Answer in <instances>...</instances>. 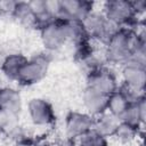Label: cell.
<instances>
[{
	"label": "cell",
	"instance_id": "12",
	"mask_svg": "<svg viewBox=\"0 0 146 146\" xmlns=\"http://www.w3.org/2000/svg\"><path fill=\"white\" fill-rule=\"evenodd\" d=\"M145 120H146V98L145 95H140L129 104L128 108L121 116L120 121L143 131Z\"/></svg>",
	"mask_w": 146,
	"mask_h": 146
},
{
	"label": "cell",
	"instance_id": "10",
	"mask_svg": "<svg viewBox=\"0 0 146 146\" xmlns=\"http://www.w3.org/2000/svg\"><path fill=\"white\" fill-rule=\"evenodd\" d=\"M95 9V3L86 0H59L58 19L60 21H78L83 18Z\"/></svg>",
	"mask_w": 146,
	"mask_h": 146
},
{
	"label": "cell",
	"instance_id": "20",
	"mask_svg": "<svg viewBox=\"0 0 146 146\" xmlns=\"http://www.w3.org/2000/svg\"><path fill=\"white\" fill-rule=\"evenodd\" d=\"M36 146H58V145L55 143H40V144H36Z\"/></svg>",
	"mask_w": 146,
	"mask_h": 146
},
{
	"label": "cell",
	"instance_id": "4",
	"mask_svg": "<svg viewBox=\"0 0 146 146\" xmlns=\"http://www.w3.org/2000/svg\"><path fill=\"white\" fill-rule=\"evenodd\" d=\"M82 26L87 38L92 43H104L112 36V34L120 27L110 22L100 9H94L82 21Z\"/></svg>",
	"mask_w": 146,
	"mask_h": 146
},
{
	"label": "cell",
	"instance_id": "21",
	"mask_svg": "<svg viewBox=\"0 0 146 146\" xmlns=\"http://www.w3.org/2000/svg\"><path fill=\"white\" fill-rule=\"evenodd\" d=\"M71 146H81V145H80L79 143H73V144H72Z\"/></svg>",
	"mask_w": 146,
	"mask_h": 146
},
{
	"label": "cell",
	"instance_id": "17",
	"mask_svg": "<svg viewBox=\"0 0 146 146\" xmlns=\"http://www.w3.org/2000/svg\"><path fill=\"white\" fill-rule=\"evenodd\" d=\"M10 17L19 25L34 29V16L29 1H16L10 13Z\"/></svg>",
	"mask_w": 146,
	"mask_h": 146
},
{
	"label": "cell",
	"instance_id": "14",
	"mask_svg": "<svg viewBox=\"0 0 146 146\" xmlns=\"http://www.w3.org/2000/svg\"><path fill=\"white\" fill-rule=\"evenodd\" d=\"M27 56L19 51H10L6 54L0 62V72L1 74L11 82H16L18 74L25 64Z\"/></svg>",
	"mask_w": 146,
	"mask_h": 146
},
{
	"label": "cell",
	"instance_id": "9",
	"mask_svg": "<svg viewBox=\"0 0 146 146\" xmlns=\"http://www.w3.org/2000/svg\"><path fill=\"white\" fill-rule=\"evenodd\" d=\"M86 86L108 97L120 88V81L117 75L108 66H104L86 75Z\"/></svg>",
	"mask_w": 146,
	"mask_h": 146
},
{
	"label": "cell",
	"instance_id": "5",
	"mask_svg": "<svg viewBox=\"0 0 146 146\" xmlns=\"http://www.w3.org/2000/svg\"><path fill=\"white\" fill-rule=\"evenodd\" d=\"M38 31L43 51L48 54L54 55L70 43L64 21L55 19L40 27Z\"/></svg>",
	"mask_w": 146,
	"mask_h": 146
},
{
	"label": "cell",
	"instance_id": "15",
	"mask_svg": "<svg viewBox=\"0 0 146 146\" xmlns=\"http://www.w3.org/2000/svg\"><path fill=\"white\" fill-rule=\"evenodd\" d=\"M137 97L132 96L130 92H128L127 90H124L123 88L120 87L116 91H114L113 94H111L107 97L106 112H108L110 114L114 115L115 117H117L120 120L121 116L123 115V113L125 112V110L128 108L129 104Z\"/></svg>",
	"mask_w": 146,
	"mask_h": 146
},
{
	"label": "cell",
	"instance_id": "19",
	"mask_svg": "<svg viewBox=\"0 0 146 146\" xmlns=\"http://www.w3.org/2000/svg\"><path fill=\"white\" fill-rule=\"evenodd\" d=\"M76 143L81 146H110V139L91 129L84 133Z\"/></svg>",
	"mask_w": 146,
	"mask_h": 146
},
{
	"label": "cell",
	"instance_id": "7",
	"mask_svg": "<svg viewBox=\"0 0 146 146\" xmlns=\"http://www.w3.org/2000/svg\"><path fill=\"white\" fill-rule=\"evenodd\" d=\"M120 87L130 92L132 96L145 95L146 87V65L133 62H127L120 66L119 74Z\"/></svg>",
	"mask_w": 146,
	"mask_h": 146
},
{
	"label": "cell",
	"instance_id": "13",
	"mask_svg": "<svg viewBox=\"0 0 146 146\" xmlns=\"http://www.w3.org/2000/svg\"><path fill=\"white\" fill-rule=\"evenodd\" d=\"M81 102H82L83 111L94 117L106 112L107 96L92 89L91 87L84 86L81 94Z\"/></svg>",
	"mask_w": 146,
	"mask_h": 146
},
{
	"label": "cell",
	"instance_id": "16",
	"mask_svg": "<svg viewBox=\"0 0 146 146\" xmlns=\"http://www.w3.org/2000/svg\"><path fill=\"white\" fill-rule=\"evenodd\" d=\"M119 124H120V120L117 117L110 114L108 112H105L98 116H95L92 129L110 139L113 138Z\"/></svg>",
	"mask_w": 146,
	"mask_h": 146
},
{
	"label": "cell",
	"instance_id": "18",
	"mask_svg": "<svg viewBox=\"0 0 146 146\" xmlns=\"http://www.w3.org/2000/svg\"><path fill=\"white\" fill-rule=\"evenodd\" d=\"M141 132L143 131L120 121V124H119L113 138L122 145H131L138 139V137L140 136Z\"/></svg>",
	"mask_w": 146,
	"mask_h": 146
},
{
	"label": "cell",
	"instance_id": "3",
	"mask_svg": "<svg viewBox=\"0 0 146 146\" xmlns=\"http://www.w3.org/2000/svg\"><path fill=\"white\" fill-rule=\"evenodd\" d=\"M51 63V54L46 51L27 57L23 65L16 83L22 87H31L40 83L48 74Z\"/></svg>",
	"mask_w": 146,
	"mask_h": 146
},
{
	"label": "cell",
	"instance_id": "11",
	"mask_svg": "<svg viewBox=\"0 0 146 146\" xmlns=\"http://www.w3.org/2000/svg\"><path fill=\"white\" fill-rule=\"evenodd\" d=\"M22 92L14 86L0 87V113L19 116L24 110Z\"/></svg>",
	"mask_w": 146,
	"mask_h": 146
},
{
	"label": "cell",
	"instance_id": "2",
	"mask_svg": "<svg viewBox=\"0 0 146 146\" xmlns=\"http://www.w3.org/2000/svg\"><path fill=\"white\" fill-rule=\"evenodd\" d=\"M100 11L104 16L119 27H137L143 23L129 0H108L102 3Z\"/></svg>",
	"mask_w": 146,
	"mask_h": 146
},
{
	"label": "cell",
	"instance_id": "1",
	"mask_svg": "<svg viewBox=\"0 0 146 146\" xmlns=\"http://www.w3.org/2000/svg\"><path fill=\"white\" fill-rule=\"evenodd\" d=\"M146 54L144 24L138 27H120L104 43V58L107 65L122 66L131 58Z\"/></svg>",
	"mask_w": 146,
	"mask_h": 146
},
{
	"label": "cell",
	"instance_id": "6",
	"mask_svg": "<svg viewBox=\"0 0 146 146\" xmlns=\"http://www.w3.org/2000/svg\"><path fill=\"white\" fill-rule=\"evenodd\" d=\"M30 123L36 128H50L56 122V111L52 103L43 97H32L25 104Z\"/></svg>",
	"mask_w": 146,
	"mask_h": 146
},
{
	"label": "cell",
	"instance_id": "8",
	"mask_svg": "<svg viewBox=\"0 0 146 146\" xmlns=\"http://www.w3.org/2000/svg\"><path fill=\"white\" fill-rule=\"evenodd\" d=\"M95 117L84 111H70L64 119V135L71 141L76 143L84 133L94 128Z\"/></svg>",
	"mask_w": 146,
	"mask_h": 146
},
{
	"label": "cell",
	"instance_id": "22",
	"mask_svg": "<svg viewBox=\"0 0 146 146\" xmlns=\"http://www.w3.org/2000/svg\"><path fill=\"white\" fill-rule=\"evenodd\" d=\"M1 16H2V15H1V14H0V18H1Z\"/></svg>",
	"mask_w": 146,
	"mask_h": 146
}]
</instances>
